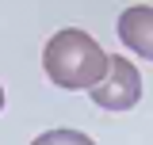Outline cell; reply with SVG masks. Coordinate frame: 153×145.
<instances>
[{
  "label": "cell",
  "mask_w": 153,
  "mask_h": 145,
  "mask_svg": "<svg viewBox=\"0 0 153 145\" xmlns=\"http://www.w3.org/2000/svg\"><path fill=\"white\" fill-rule=\"evenodd\" d=\"M31 145H96L88 134H80V130H46V134H38Z\"/></svg>",
  "instance_id": "277c9868"
},
{
  "label": "cell",
  "mask_w": 153,
  "mask_h": 145,
  "mask_svg": "<svg viewBox=\"0 0 153 145\" xmlns=\"http://www.w3.org/2000/svg\"><path fill=\"white\" fill-rule=\"evenodd\" d=\"M138 99H142V76L134 61H126L123 54L107 57V76L92 88V103L107 111H130Z\"/></svg>",
  "instance_id": "7a4b0ae2"
},
{
  "label": "cell",
  "mask_w": 153,
  "mask_h": 145,
  "mask_svg": "<svg viewBox=\"0 0 153 145\" xmlns=\"http://www.w3.org/2000/svg\"><path fill=\"white\" fill-rule=\"evenodd\" d=\"M0 111H4V88H0Z\"/></svg>",
  "instance_id": "5b68a950"
},
{
  "label": "cell",
  "mask_w": 153,
  "mask_h": 145,
  "mask_svg": "<svg viewBox=\"0 0 153 145\" xmlns=\"http://www.w3.org/2000/svg\"><path fill=\"white\" fill-rule=\"evenodd\" d=\"M119 38L138 57L153 61V4H130L119 16Z\"/></svg>",
  "instance_id": "3957f363"
},
{
  "label": "cell",
  "mask_w": 153,
  "mask_h": 145,
  "mask_svg": "<svg viewBox=\"0 0 153 145\" xmlns=\"http://www.w3.org/2000/svg\"><path fill=\"white\" fill-rule=\"evenodd\" d=\"M42 69L57 88L69 92H92L103 76H107V54L88 31L80 27H65L57 31L46 50H42Z\"/></svg>",
  "instance_id": "6da1fadb"
}]
</instances>
